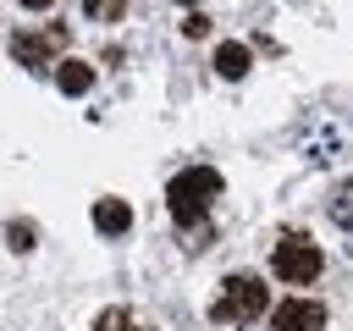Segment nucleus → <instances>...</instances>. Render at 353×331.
Instances as JSON below:
<instances>
[{
  "mask_svg": "<svg viewBox=\"0 0 353 331\" xmlns=\"http://www.w3.org/2000/svg\"><path fill=\"white\" fill-rule=\"evenodd\" d=\"M221 199V177L210 166H193V171H176L171 188H165V204L176 215V226H199L210 215V204Z\"/></svg>",
  "mask_w": 353,
  "mask_h": 331,
  "instance_id": "nucleus-1",
  "label": "nucleus"
},
{
  "mask_svg": "<svg viewBox=\"0 0 353 331\" xmlns=\"http://www.w3.org/2000/svg\"><path fill=\"white\" fill-rule=\"evenodd\" d=\"M259 314H265V281L259 276H232L221 287V298L210 303V320L215 325H248Z\"/></svg>",
  "mask_w": 353,
  "mask_h": 331,
  "instance_id": "nucleus-2",
  "label": "nucleus"
},
{
  "mask_svg": "<svg viewBox=\"0 0 353 331\" xmlns=\"http://www.w3.org/2000/svg\"><path fill=\"white\" fill-rule=\"evenodd\" d=\"M270 265H276V276L281 281H292V287H309L314 276H320V248L309 243V237H298V232H287L281 243H276V254H270Z\"/></svg>",
  "mask_w": 353,
  "mask_h": 331,
  "instance_id": "nucleus-3",
  "label": "nucleus"
},
{
  "mask_svg": "<svg viewBox=\"0 0 353 331\" xmlns=\"http://www.w3.org/2000/svg\"><path fill=\"white\" fill-rule=\"evenodd\" d=\"M265 331H325V309L314 298H287L270 309V325Z\"/></svg>",
  "mask_w": 353,
  "mask_h": 331,
  "instance_id": "nucleus-4",
  "label": "nucleus"
},
{
  "mask_svg": "<svg viewBox=\"0 0 353 331\" xmlns=\"http://www.w3.org/2000/svg\"><path fill=\"white\" fill-rule=\"evenodd\" d=\"M61 44H66L61 28H50V33H17V39H11V55H17L22 66H50V61L61 55Z\"/></svg>",
  "mask_w": 353,
  "mask_h": 331,
  "instance_id": "nucleus-5",
  "label": "nucleus"
},
{
  "mask_svg": "<svg viewBox=\"0 0 353 331\" xmlns=\"http://www.w3.org/2000/svg\"><path fill=\"white\" fill-rule=\"evenodd\" d=\"M94 226H99L105 237H121V232L132 226V204H127V199H99V204H94Z\"/></svg>",
  "mask_w": 353,
  "mask_h": 331,
  "instance_id": "nucleus-6",
  "label": "nucleus"
},
{
  "mask_svg": "<svg viewBox=\"0 0 353 331\" xmlns=\"http://www.w3.org/2000/svg\"><path fill=\"white\" fill-rule=\"evenodd\" d=\"M55 83H61V94H88L94 66L88 61H55Z\"/></svg>",
  "mask_w": 353,
  "mask_h": 331,
  "instance_id": "nucleus-7",
  "label": "nucleus"
},
{
  "mask_svg": "<svg viewBox=\"0 0 353 331\" xmlns=\"http://www.w3.org/2000/svg\"><path fill=\"white\" fill-rule=\"evenodd\" d=\"M215 72H221L226 83H237V77L248 72V50H243V44H221V50H215Z\"/></svg>",
  "mask_w": 353,
  "mask_h": 331,
  "instance_id": "nucleus-8",
  "label": "nucleus"
},
{
  "mask_svg": "<svg viewBox=\"0 0 353 331\" xmlns=\"http://www.w3.org/2000/svg\"><path fill=\"white\" fill-rule=\"evenodd\" d=\"M94 331H149V325H143L132 309H105V314L94 320Z\"/></svg>",
  "mask_w": 353,
  "mask_h": 331,
  "instance_id": "nucleus-9",
  "label": "nucleus"
},
{
  "mask_svg": "<svg viewBox=\"0 0 353 331\" xmlns=\"http://www.w3.org/2000/svg\"><path fill=\"white\" fill-rule=\"evenodd\" d=\"M11 248H17V254L33 248V226H28V221H11Z\"/></svg>",
  "mask_w": 353,
  "mask_h": 331,
  "instance_id": "nucleus-10",
  "label": "nucleus"
},
{
  "mask_svg": "<svg viewBox=\"0 0 353 331\" xmlns=\"http://www.w3.org/2000/svg\"><path fill=\"white\" fill-rule=\"evenodd\" d=\"M182 33H188V39H204V33H210V17H204V11H193V17L182 22Z\"/></svg>",
  "mask_w": 353,
  "mask_h": 331,
  "instance_id": "nucleus-11",
  "label": "nucleus"
},
{
  "mask_svg": "<svg viewBox=\"0 0 353 331\" xmlns=\"http://www.w3.org/2000/svg\"><path fill=\"white\" fill-rule=\"evenodd\" d=\"M336 221H353V188L336 193Z\"/></svg>",
  "mask_w": 353,
  "mask_h": 331,
  "instance_id": "nucleus-12",
  "label": "nucleus"
},
{
  "mask_svg": "<svg viewBox=\"0 0 353 331\" xmlns=\"http://www.w3.org/2000/svg\"><path fill=\"white\" fill-rule=\"evenodd\" d=\"M22 6H28V11H50L55 0H22Z\"/></svg>",
  "mask_w": 353,
  "mask_h": 331,
  "instance_id": "nucleus-13",
  "label": "nucleus"
},
{
  "mask_svg": "<svg viewBox=\"0 0 353 331\" xmlns=\"http://www.w3.org/2000/svg\"><path fill=\"white\" fill-rule=\"evenodd\" d=\"M182 6H199V0H182Z\"/></svg>",
  "mask_w": 353,
  "mask_h": 331,
  "instance_id": "nucleus-14",
  "label": "nucleus"
}]
</instances>
